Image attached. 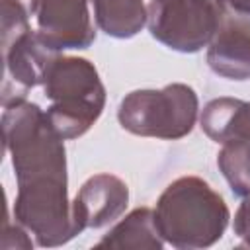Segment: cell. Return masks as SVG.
<instances>
[{
	"mask_svg": "<svg viewBox=\"0 0 250 250\" xmlns=\"http://www.w3.org/2000/svg\"><path fill=\"white\" fill-rule=\"evenodd\" d=\"M234 10H238L240 14L250 16V0H227Z\"/></svg>",
	"mask_w": 250,
	"mask_h": 250,
	"instance_id": "cell-16",
	"label": "cell"
},
{
	"mask_svg": "<svg viewBox=\"0 0 250 250\" xmlns=\"http://www.w3.org/2000/svg\"><path fill=\"white\" fill-rule=\"evenodd\" d=\"M51 49L37 29H29L10 45L2 47L4 57V80H2V105L27 98V92L35 86H43L45 74L51 62L59 57Z\"/></svg>",
	"mask_w": 250,
	"mask_h": 250,
	"instance_id": "cell-7",
	"label": "cell"
},
{
	"mask_svg": "<svg viewBox=\"0 0 250 250\" xmlns=\"http://www.w3.org/2000/svg\"><path fill=\"white\" fill-rule=\"evenodd\" d=\"M154 217L164 242L178 250H199L223 238L230 211L203 178L182 176L164 188Z\"/></svg>",
	"mask_w": 250,
	"mask_h": 250,
	"instance_id": "cell-2",
	"label": "cell"
},
{
	"mask_svg": "<svg viewBox=\"0 0 250 250\" xmlns=\"http://www.w3.org/2000/svg\"><path fill=\"white\" fill-rule=\"evenodd\" d=\"M217 166L236 197L250 193V143L230 141L225 143L217 154Z\"/></svg>",
	"mask_w": 250,
	"mask_h": 250,
	"instance_id": "cell-13",
	"label": "cell"
},
{
	"mask_svg": "<svg viewBox=\"0 0 250 250\" xmlns=\"http://www.w3.org/2000/svg\"><path fill=\"white\" fill-rule=\"evenodd\" d=\"M27 234H29V230L23 229L18 221H14V225L10 221H6L4 234H2V248H6V250L8 248H23V250L33 248V242Z\"/></svg>",
	"mask_w": 250,
	"mask_h": 250,
	"instance_id": "cell-14",
	"label": "cell"
},
{
	"mask_svg": "<svg viewBox=\"0 0 250 250\" xmlns=\"http://www.w3.org/2000/svg\"><path fill=\"white\" fill-rule=\"evenodd\" d=\"M129 205L127 184L113 174H94L78 189L72 211L76 225L82 230L102 229L119 219Z\"/></svg>",
	"mask_w": 250,
	"mask_h": 250,
	"instance_id": "cell-9",
	"label": "cell"
},
{
	"mask_svg": "<svg viewBox=\"0 0 250 250\" xmlns=\"http://www.w3.org/2000/svg\"><path fill=\"white\" fill-rule=\"evenodd\" d=\"M150 35L178 53H197L211 43L217 27L215 0H150L146 6Z\"/></svg>",
	"mask_w": 250,
	"mask_h": 250,
	"instance_id": "cell-5",
	"label": "cell"
},
{
	"mask_svg": "<svg viewBox=\"0 0 250 250\" xmlns=\"http://www.w3.org/2000/svg\"><path fill=\"white\" fill-rule=\"evenodd\" d=\"M201 131L215 143L248 141L250 143V102L238 98H215L199 115Z\"/></svg>",
	"mask_w": 250,
	"mask_h": 250,
	"instance_id": "cell-10",
	"label": "cell"
},
{
	"mask_svg": "<svg viewBox=\"0 0 250 250\" xmlns=\"http://www.w3.org/2000/svg\"><path fill=\"white\" fill-rule=\"evenodd\" d=\"M234 234L240 240L242 246L250 248V193L242 197V203L238 205L234 213V223H232Z\"/></svg>",
	"mask_w": 250,
	"mask_h": 250,
	"instance_id": "cell-15",
	"label": "cell"
},
{
	"mask_svg": "<svg viewBox=\"0 0 250 250\" xmlns=\"http://www.w3.org/2000/svg\"><path fill=\"white\" fill-rule=\"evenodd\" d=\"M98 27L115 39L135 37L146 23L143 0H92Z\"/></svg>",
	"mask_w": 250,
	"mask_h": 250,
	"instance_id": "cell-12",
	"label": "cell"
},
{
	"mask_svg": "<svg viewBox=\"0 0 250 250\" xmlns=\"http://www.w3.org/2000/svg\"><path fill=\"white\" fill-rule=\"evenodd\" d=\"M217 27L207 45L209 68L227 80L250 78V16L234 10L227 0H215Z\"/></svg>",
	"mask_w": 250,
	"mask_h": 250,
	"instance_id": "cell-6",
	"label": "cell"
},
{
	"mask_svg": "<svg viewBox=\"0 0 250 250\" xmlns=\"http://www.w3.org/2000/svg\"><path fill=\"white\" fill-rule=\"evenodd\" d=\"M90 6L92 0H39L37 33L57 53L88 49L96 41Z\"/></svg>",
	"mask_w": 250,
	"mask_h": 250,
	"instance_id": "cell-8",
	"label": "cell"
},
{
	"mask_svg": "<svg viewBox=\"0 0 250 250\" xmlns=\"http://www.w3.org/2000/svg\"><path fill=\"white\" fill-rule=\"evenodd\" d=\"M2 133L18 182L14 221L41 248L66 244L80 230L68 199L64 139L53 129L47 111L27 100L4 105Z\"/></svg>",
	"mask_w": 250,
	"mask_h": 250,
	"instance_id": "cell-1",
	"label": "cell"
},
{
	"mask_svg": "<svg viewBox=\"0 0 250 250\" xmlns=\"http://www.w3.org/2000/svg\"><path fill=\"white\" fill-rule=\"evenodd\" d=\"M199 100L191 86L172 82L160 90H133L119 104V125L137 137L176 141L191 133Z\"/></svg>",
	"mask_w": 250,
	"mask_h": 250,
	"instance_id": "cell-4",
	"label": "cell"
},
{
	"mask_svg": "<svg viewBox=\"0 0 250 250\" xmlns=\"http://www.w3.org/2000/svg\"><path fill=\"white\" fill-rule=\"evenodd\" d=\"M43 92L51 100L47 117L64 141L88 133L105 107V86L84 57L59 55L45 74Z\"/></svg>",
	"mask_w": 250,
	"mask_h": 250,
	"instance_id": "cell-3",
	"label": "cell"
},
{
	"mask_svg": "<svg viewBox=\"0 0 250 250\" xmlns=\"http://www.w3.org/2000/svg\"><path fill=\"white\" fill-rule=\"evenodd\" d=\"M164 238L156 227L154 209L137 207L125 215L107 234L100 238L96 248H131V250H160Z\"/></svg>",
	"mask_w": 250,
	"mask_h": 250,
	"instance_id": "cell-11",
	"label": "cell"
}]
</instances>
